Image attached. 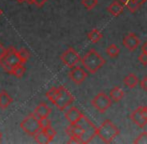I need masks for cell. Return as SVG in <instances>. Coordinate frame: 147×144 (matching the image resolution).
Here are the masks:
<instances>
[{"mask_svg":"<svg viewBox=\"0 0 147 144\" xmlns=\"http://www.w3.org/2000/svg\"><path fill=\"white\" fill-rule=\"evenodd\" d=\"M29 4H35L37 7H42L48 0H26Z\"/></svg>","mask_w":147,"mask_h":144,"instance_id":"30","label":"cell"},{"mask_svg":"<svg viewBox=\"0 0 147 144\" xmlns=\"http://www.w3.org/2000/svg\"><path fill=\"white\" fill-rule=\"evenodd\" d=\"M0 65H1V67L4 69V71H6L7 73L9 74H12V71H13V67L11 66V65L9 64V63L7 62V61H5L3 58L0 60Z\"/></svg>","mask_w":147,"mask_h":144,"instance_id":"28","label":"cell"},{"mask_svg":"<svg viewBox=\"0 0 147 144\" xmlns=\"http://www.w3.org/2000/svg\"><path fill=\"white\" fill-rule=\"evenodd\" d=\"M103 35L101 33V31L97 28H94V29L90 30V31L87 33V38L89 39L91 43H97L98 41H100V39L102 38Z\"/></svg>","mask_w":147,"mask_h":144,"instance_id":"21","label":"cell"},{"mask_svg":"<svg viewBox=\"0 0 147 144\" xmlns=\"http://www.w3.org/2000/svg\"><path fill=\"white\" fill-rule=\"evenodd\" d=\"M64 115H65L66 120H67L70 124H75V123H77L78 121H79V119L82 117L83 113H82L77 107L72 106V107H70L66 111Z\"/></svg>","mask_w":147,"mask_h":144,"instance_id":"11","label":"cell"},{"mask_svg":"<svg viewBox=\"0 0 147 144\" xmlns=\"http://www.w3.org/2000/svg\"><path fill=\"white\" fill-rule=\"evenodd\" d=\"M123 45L126 47V49L129 51H134L138 48V46L140 45V39L138 38V36L133 32L126 34L123 38Z\"/></svg>","mask_w":147,"mask_h":144,"instance_id":"10","label":"cell"},{"mask_svg":"<svg viewBox=\"0 0 147 144\" xmlns=\"http://www.w3.org/2000/svg\"><path fill=\"white\" fill-rule=\"evenodd\" d=\"M65 132L69 137L76 136V137H80V138H81L84 134V129L80 124L75 123V124H70L69 126L66 127Z\"/></svg>","mask_w":147,"mask_h":144,"instance_id":"13","label":"cell"},{"mask_svg":"<svg viewBox=\"0 0 147 144\" xmlns=\"http://www.w3.org/2000/svg\"><path fill=\"white\" fill-rule=\"evenodd\" d=\"M20 127H21V129L24 132H26L30 136H34L36 133H38L40 130H42L40 121L33 113L26 116L22 120V122L20 123Z\"/></svg>","mask_w":147,"mask_h":144,"instance_id":"3","label":"cell"},{"mask_svg":"<svg viewBox=\"0 0 147 144\" xmlns=\"http://www.w3.org/2000/svg\"><path fill=\"white\" fill-rule=\"evenodd\" d=\"M141 112H142V115H143L144 119L147 121V106L146 105H141Z\"/></svg>","mask_w":147,"mask_h":144,"instance_id":"35","label":"cell"},{"mask_svg":"<svg viewBox=\"0 0 147 144\" xmlns=\"http://www.w3.org/2000/svg\"><path fill=\"white\" fill-rule=\"evenodd\" d=\"M138 77L134 73H129L128 75H126L123 79V83L125 84V86H127L128 88L132 89V88H135L138 85Z\"/></svg>","mask_w":147,"mask_h":144,"instance_id":"18","label":"cell"},{"mask_svg":"<svg viewBox=\"0 0 147 144\" xmlns=\"http://www.w3.org/2000/svg\"><path fill=\"white\" fill-rule=\"evenodd\" d=\"M33 138H34L35 142L40 143V144H47V143H50L51 141H52L50 139V137L46 134V132H45L43 129L39 131L38 133H36V134L33 136Z\"/></svg>","mask_w":147,"mask_h":144,"instance_id":"20","label":"cell"},{"mask_svg":"<svg viewBox=\"0 0 147 144\" xmlns=\"http://www.w3.org/2000/svg\"><path fill=\"white\" fill-rule=\"evenodd\" d=\"M138 61H139L142 65L147 66V54H146V53L142 52L141 54L139 55V57H138Z\"/></svg>","mask_w":147,"mask_h":144,"instance_id":"32","label":"cell"},{"mask_svg":"<svg viewBox=\"0 0 147 144\" xmlns=\"http://www.w3.org/2000/svg\"><path fill=\"white\" fill-rule=\"evenodd\" d=\"M124 4L126 8L128 9V11L131 13H135L137 10L140 9L142 3L140 2V0H119Z\"/></svg>","mask_w":147,"mask_h":144,"instance_id":"16","label":"cell"},{"mask_svg":"<svg viewBox=\"0 0 147 144\" xmlns=\"http://www.w3.org/2000/svg\"><path fill=\"white\" fill-rule=\"evenodd\" d=\"M58 94H59V89L58 87H52L48 90V92L46 93V97L52 102L53 104L56 102L57 97H58Z\"/></svg>","mask_w":147,"mask_h":144,"instance_id":"23","label":"cell"},{"mask_svg":"<svg viewBox=\"0 0 147 144\" xmlns=\"http://www.w3.org/2000/svg\"><path fill=\"white\" fill-rule=\"evenodd\" d=\"M1 15H2V10L0 9V17H1Z\"/></svg>","mask_w":147,"mask_h":144,"instance_id":"39","label":"cell"},{"mask_svg":"<svg viewBox=\"0 0 147 144\" xmlns=\"http://www.w3.org/2000/svg\"><path fill=\"white\" fill-rule=\"evenodd\" d=\"M140 86L144 91H147V77H144L143 79L140 81Z\"/></svg>","mask_w":147,"mask_h":144,"instance_id":"34","label":"cell"},{"mask_svg":"<svg viewBox=\"0 0 147 144\" xmlns=\"http://www.w3.org/2000/svg\"><path fill=\"white\" fill-rule=\"evenodd\" d=\"M17 51H18V54H19L20 58H21V60H22V62H23V63H25L26 61L30 58V53H29V51H28L27 49L21 48V49H19V50H17Z\"/></svg>","mask_w":147,"mask_h":144,"instance_id":"27","label":"cell"},{"mask_svg":"<svg viewBox=\"0 0 147 144\" xmlns=\"http://www.w3.org/2000/svg\"><path fill=\"white\" fill-rule=\"evenodd\" d=\"M109 96L113 102H119L124 98V91L119 86H114L109 92Z\"/></svg>","mask_w":147,"mask_h":144,"instance_id":"17","label":"cell"},{"mask_svg":"<svg viewBox=\"0 0 147 144\" xmlns=\"http://www.w3.org/2000/svg\"><path fill=\"white\" fill-rule=\"evenodd\" d=\"M112 100H111L110 96H108L104 92H99L96 96L93 97L91 100V105L96 109L98 112L104 113L108 110L112 105Z\"/></svg>","mask_w":147,"mask_h":144,"instance_id":"5","label":"cell"},{"mask_svg":"<svg viewBox=\"0 0 147 144\" xmlns=\"http://www.w3.org/2000/svg\"><path fill=\"white\" fill-rule=\"evenodd\" d=\"M68 76H69L70 80L73 83H75L76 85H80L87 78V73H86V71L82 67L74 66L73 68H70Z\"/></svg>","mask_w":147,"mask_h":144,"instance_id":"8","label":"cell"},{"mask_svg":"<svg viewBox=\"0 0 147 144\" xmlns=\"http://www.w3.org/2000/svg\"><path fill=\"white\" fill-rule=\"evenodd\" d=\"M120 130L116 125H114L111 120L106 119L100 124V126L97 127L96 136L102 140L104 143H111L115 138L119 135Z\"/></svg>","mask_w":147,"mask_h":144,"instance_id":"2","label":"cell"},{"mask_svg":"<svg viewBox=\"0 0 147 144\" xmlns=\"http://www.w3.org/2000/svg\"><path fill=\"white\" fill-rule=\"evenodd\" d=\"M60 59H61L62 63L65 66L69 67V68H73L74 66L77 65V63L79 61H81L80 55L72 47H69L68 49H66V51H64L61 56H60Z\"/></svg>","mask_w":147,"mask_h":144,"instance_id":"7","label":"cell"},{"mask_svg":"<svg viewBox=\"0 0 147 144\" xmlns=\"http://www.w3.org/2000/svg\"><path fill=\"white\" fill-rule=\"evenodd\" d=\"M120 53V49L117 45L115 44H110L108 47L106 48V54L108 55L111 58H116Z\"/></svg>","mask_w":147,"mask_h":144,"instance_id":"22","label":"cell"},{"mask_svg":"<svg viewBox=\"0 0 147 144\" xmlns=\"http://www.w3.org/2000/svg\"><path fill=\"white\" fill-rule=\"evenodd\" d=\"M6 50H7V49H6L5 47L3 46V44L0 42V60L4 57V55H5V53H6Z\"/></svg>","mask_w":147,"mask_h":144,"instance_id":"33","label":"cell"},{"mask_svg":"<svg viewBox=\"0 0 147 144\" xmlns=\"http://www.w3.org/2000/svg\"><path fill=\"white\" fill-rule=\"evenodd\" d=\"M133 143L147 144V132H146V131H143V132L140 133V134L133 140Z\"/></svg>","mask_w":147,"mask_h":144,"instance_id":"26","label":"cell"},{"mask_svg":"<svg viewBox=\"0 0 147 144\" xmlns=\"http://www.w3.org/2000/svg\"><path fill=\"white\" fill-rule=\"evenodd\" d=\"M146 1H147V0H140V2H141L142 4H143V3H145Z\"/></svg>","mask_w":147,"mask_h":144,"instance_id":"38","label":"cell"},{"mask_svg":"<svg viewBox=\"0 0 147 144\" xmlns=\"http://www.w3.org/2000/svg\"><path fill=\"white\" fill-rule=\"evenodd\" d=\"M39 121H40V125H41V127H42V129H45V128H47V127L51 126V121L48 119V117H47V118L39 119Z\"/></svg>","mask_w":147,"mask_h":144,"instance_id":"31","label":"cell"},{"mask_svg":"<svg viewBox=\"0 0 147 144\" xmlns=\"http://www.w3.org/2000/svg\"><path fill=\"white\" fill-rule=\"evenodd\" d=\"M33 114L37 117L38 119H42V118H47V117L50 115L51 113V109L48 107L45 103H40L35 107V109L33 110Z\"/></svg>","mask_w":147,"mask_h":144,"instance_id":"14","label":"cell"},{"mask_svg":"<svg viewBox=\"0 0 147 144\" xmlns=\"http://www.w3.org/2000/svg\"><path fill=\"white\" fill-rule=\"evenodd\" d=\"M124 7H125V6H124V4L122 3V2L113 1L112 3L107 7V11H108L112 16L117 17V16H119L120 14L123 12Z\"/></svg>","mask_w":147,"mask_h":144,"instance_id":"15","label":"cell"},{"mask_svg":"<svg viewBox=\"0 0 147 144\" xmlns=\"http://www.w3.org/2000/svg\"><path fill=\"white\" fill-rule=\"evenodd\" d=\"M129 117H130V119H131L132 122H133L134 124L137 125L138 127H140V128H144L145 125L147 124V121L144 119L143 115H142L141 107H140V106H138L135 110L132 111V113L130 114Z\"/></svg>","mask_w":147,"mask_h":144,"instance_id":"12","label":"cell"},{"mask_svg":"<svg viewBox=\"0 0 147 144\" xmlns=\"http://www.w3.org/2000/svg\"><path fill=\"white\" fill-rule=\"evenodd\" d=\"M81 3L87 10H92L98 4V0H81Z\"/></svg>","mask_w":147,"mask_h":144,"instance_id":"25","label":"cell"},{"mask_svg":"<svg viewBox=\"0 0 147 144\" xmlns=\"http://www.w3.org/2000/svg\"><path fill=\"white\" fill-rule=\"evenodd\" d=\"M59 94L57 97L56 102L54 103V105L56 106L59 110H64L70 106L74 101V97L64 86H59Z\"/></svg>","mask_w":147,"mask_h":144,"instance_id":"6","label":"cell"},{"mask_svg":"<svg viewBox=\"0 0 147 144\" xmlns=\"http://www.w3.org/2000/svg\"><path fill=\"white\" fill-rule=\"evenodd\" d=\"M17 2H19V3H22V2H24V1H26V0H16Z\"/></svg>","mask_w":147,"mask_h":144,"instance_id":"37","label":"cell"},{"mask_svg":"<svg viewBox=\"0 0 147 144\" xmlns=\"http://www.w3.org/2000/svg\"><path fill=\"white\" fill-rule=\"evenodd\" d=\"M25 70H26L25 67H24L23 63H22V64H19L16 67H14L13 71H12V74H13L14 76H16L17 78H21L22 76L24 75V73H25Z\"/></svg>","mask_w":147,"mask_h":144,"instance_id":"24","label":"cell"},{"mask_svg":"<svg viewBox=\"0 0 147 144\" xmlns=\"http://www.w3.org/2000/svg\"><path fill=\"white\" fill-rule=\"evenodd\" d=\"M78 124H80L84 129V134L81 137V142L82 143H89L92 141V139L96 136V130L97 127L91 122L90 120L85 116L82 115V117L78 121Z\"/></svg>","mask_w":147,"mask_h":144,"instance_id":"4","label":"cell"},{"mask_svg":"<svg viewBox=\"0 0 147 144\" xmlns=\"http://www.w3.org/2000/svg\"><path fill=\"white\" fill-rule=\"evenodd\" d=\"M12 101H13V100H12L11 96H10L7 92L4 91V90H2V91L0 92V107L2 109L7 108L8 106L12 103Z\"/></svg>","mask_w":147,"mask_h":144,"instance_id":"19","label":"cell"},{"mask_svg":"<svg viewBox=\"0 0 147 144\" xmlns=\"http://www.w3.org/2000/svg\"><path fill=\"white\" fill-rule=\"evenodd\" d=\"M105 59L95 49H90L81 59V63L89 73L95 74L105 64Z\"/></svg>","mask_w":147,"mask_h":144,"instance_id":"1","label":"cell"},{"mask_svg":"<svg viewBox=\"0 0 147 144\" xmlns=\"http://www.w3.org/2000/svg\"><path fill=\"white\" fill-rule=\"evenodd\" d=\"M3 59L5 61H7V62L9 63L13 68L17 66V65L22 64V63H23L21 60V58H20L19 54H18V51L16 50L15 48H13V47H9V48H7Z\"/></svg>","mask_w":147,"mask_h":144,"instance_id":"9","label":"cell"},{"mask_svg":"<svg viewBox=\"0 0 147 144\" xmlns=\"http://www.w3.org/2000/svg\"><path fill=\"white\" fill-rule=\"evenodd\" d=\"M43 130H44L45 132H46V134L48 135L49 137H50L51 140H53V139H54V137L56 136V131H55L51 126L50 127H47V128L43 129Z\"/></svg>","mask_w":147,"mask_h":144,"instance_id":"29","label":"cell"},{"mask_svg":"<svg viewBox=\"0 0 147 144\" xmlns=\"http://www.w3.org/2000/svg\"><path fill=\"white\" fill-rule=\"evenodd\" d=\"M141 50L143 53H146L147 54V41H145V42L143 43V45H142V47H141Z\"/></svg>","mask_w":147,"mask_h":144,"instance_id":"36","label":"cell"}]
</instances>
